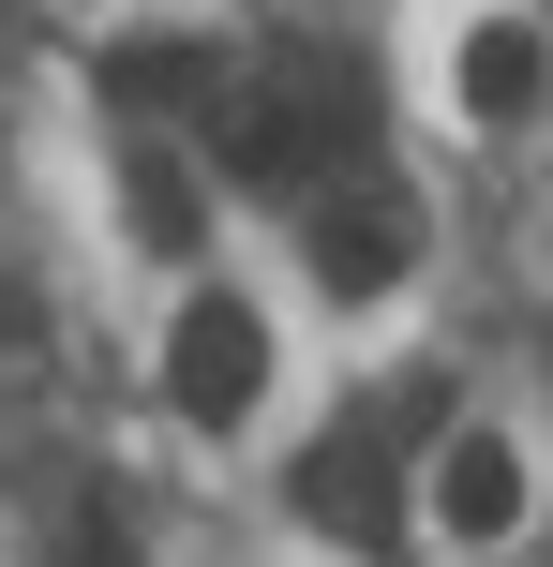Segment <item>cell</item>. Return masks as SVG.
I'll return each instance as SVG.
<instances>
[{"label": "cell", "mask_w": 553, "mask_h": 567, "mask_svg": "<svg viewBox=\"0 0 553 567\" xmlns=\"http://www.w3.org/2000/svg\"><path fill=\"white\" fill-rule=\"evenodd\" d=\"M359 135V75H329V60H299L285 90H255V105H225V179H255V195H285V179H315L329 150Z\"/></svg>", "instance_id": "obj_1"}, {"label": "cell", "mask_w": 553, "mask_h": 567, "mask_svg": "<svg viewBox=\"0 0 553 567\" xmlns=\"http://www.w3.org/2000/svg\"><path fill=\"white\" fill-rule=\"evenodd\" d=\"M255 389H269L255 299H180V329H165V403H180L195 433H225V419H255Z\"/></svg>", "instance_id": "obj_2"}, {"label": "cell", "mask_w": 553, "mask_h": 567, "mask_svg": "<svg viewBox=\"0 0 553 567\" xmlns=\"http://www.w3.org/2000/svg\"><path fill=\"white\" fill-rule=\"evenodd\" d=\"M299 255H315L329 299H389L404 255H419V209L389 195V179H345V195H315V239H299Z\"/></svg>", "instance_id": "obj_3"}, {"label": "cell", "mask_w": 553, "mask_h": 567, "mask_svg": "<svg viewBox=\"0 0 553 567\" xmlns=\"http://www.w3.org/2000/svg\"><path fill=\"white\" fill-rule=\"evenodd\" d=\"M389 433H404V419L329 433V449L299 463V523H315V538H359V553H389V538H404V523H389Z\"/></svg>", "instance_id": "obj_4"}, {"label": "cell", "mask_w": 553, "mask_h": 567, "mask_svg": "<svg viewBox=\"0 0 553 567\" xmlns=\"http://www.w3.org/2000/svg\"><path fill=\"white\" fill-rule=\"evenodd\" d=\"M105 105L120 120H225V45H195V30H150V45H105Z\"/></svg>", "instance_id": "obj_5"}, {"label": "cell", "mask_w": 553, "mask_h": 567, "mask_svg": "<svg viewBox=\"0 0 553 567\" xmlns=\"http://www.w3.org/2000/svg\"><path fill=\"white\" fill-rule=\"evenodd\" d=\"M434 523L449 538H509L524 523V463H509V433H434Z\"/></svg>", "instance_id": "obj_6"}, {"label": "cell", "mask_w": 553, "mask_h": 567, "mask_svg": "<svg viewBox=\"0 0 553 567\" xmlns=\"http://www.w3.org/2000/svg\"><path fill=\"white\" fill-rule=\"evenodd\" d=\"M120 209H135V239H150V255H195V239H209L195 165H180L165 135H135V150H120Z\"/></svg>", "instance_id": "obj_7"}, {"label": "cell", "mask_w": 553, "mask_h": 567, "mask_svg": "<svg viewBox=\"0 0 553 567\" xmlns=\"http://www.w3.org/2000/svg\"><path fill=\"white\" fill-rule=\"evenodd\" d=\"M539 90H553V60H539V30H464V120H524L539 105Z\"/></svg>", "instance_id": "obj_8"}]
</instances>
